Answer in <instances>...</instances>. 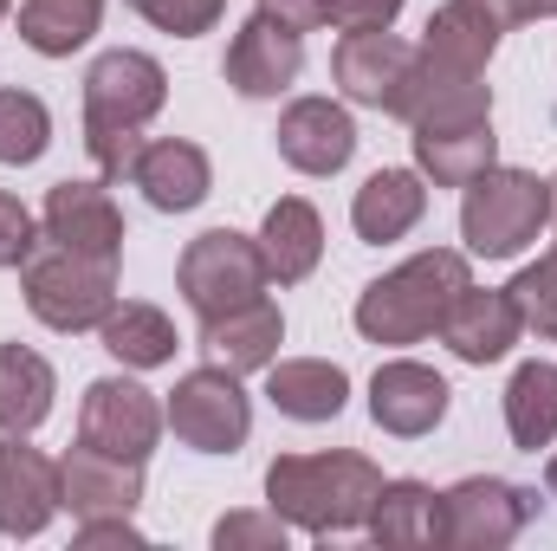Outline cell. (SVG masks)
I'll use <instances>...</instances> for the list:
<instances>
[{
    "mask_svg": "<svg viewBox=\"0 0 557 551\" xmlns=\"http://www.w3.org/2000/svg\"><path fill=\"white\" fill-rule=\"evenodd\" d=\"M376 493H383V467L370 454H350V448H337V454H278L267 467V506L305 539L370 526Z\"/></svg>",
    "mask_w": 557,
    "mask_h": 551,
    "instance_id": "6da1fadb",
    "label": "cell"
},
{
    "mask_svg": "<svg viewBox=\"0 0 557 551\" xmlns=\"http://www.w3.org/2000/svg\"><path fill=\"white\" fill-rule=\"evenodd\" d=\"M169 105V72L149 52H98L85 72V149L104 182H124L137 169L143 124Z\"/></svg>",
    "mask_w": 557,
    "mask_h": 551,
    "instance_id": "7a4b0ae2",
    "label": "cell"
},
{
    "mask_svg": "<svg viewBox=\"0 0 557 551\" xmlns=\"http://www.w3.org/2000/svg\"><path fill=\"white\" fill-rule=\"evenodd\" d=\"M460 285H473L467 254L454 247H428L416 260L389 267L383 279H370L357 292V331L370 344H421L428 331H441L447 305L460 298Z\"/></svg>",
    "mask_w": 557,
    "mask_h": 551,
    "instance_id": "3957f363",
    "label": "cell"
},
{
    "mask_svg": "<svg viewBox=\"0 0 557 551\" xmlns=\"http://www.w3.org/2000/svg\"><path fill=\"white\" fill-rule=\"evenodd\" d=\"M552 221V188L532 169H486L460 195V241L480 260H519Z\"/></svg>",
    "mask_w": 557,
    "mask_h": 551,
    "instance_id": "277c9868",
    "label": "cell"
},
{
    "mask_svg": "<svg viewBox=\"0 0 557 551\" xmlns=\"http://www.w3.org/2000/svg\"><path fill=\"white\" fill-rule=\"evenodd\" d=\"M416 169L434 188H467L473 175H486L499 162V137H493V91L486 78L467 85V91H447L421 111L416 124Z\"/></svg>",
    "mask_w": 557,
    "mask_h": 551,
    "instance_id": "5b68a950",
    "label": "cell"
},
{
    "mask_svg": "<svg viewBox=\"0 0 557 551\" xmlns=\"http://www.w3.org/2000/svg\"><path fill=\"white\" fill-rule=\"evenodd\" d=\"M20 292H26V311L46 331H65V338L72 331H98L111 318V305H117V267L39 241L33 260L20 267Z\"/></svg>",
    "mask_w": 557,
    "mask_h": 551,
    "instance_id": "8992f818",
    "label": "cell"
},
{
    "mask_svg": "<svg viewBox=\"0 0 557 551\" xmlns=\"http://www.w3.org/2000/svg\"><path fill=\"white\" fill-rule=\"evenodd\" d=\"M182 298L195 305V318H221V311H240L253 298H267V254L253 234H234V228H208L182 247V267H175Z\"/></svg>",
    "mask_w": 557,
    "mask_h": 551,
    "instance_id": "52a82bcc",
    "label": "cell"
},
{
    "mask_svg": "<svg viewBox=\"0 0 557 551\" xmlns=\"http://www.w3.org/2000/svg\"><path fill=\"white\" fill-rule=\"evenodd\" d=\"M162 415H169L175 441L195 448V454H240L247 434H253V396L240 390V370H227V364L175 377Z\"/></svg>",
    "mask_w": 557,
    "mask_h": 551,
    "instance_id": "ba28073f",
    "label": "cell"
},
{
    "mask_svg": "<svg viewBox=\"0 0 557 551\" xmlns=\"http://www.w3.org/2000/svg\"><path fill=\"white\" fill-rule=\"evenodd\" d=\"M539 513V493L499 474H473L441 493V539L454 551H499L512 546Z\"/></svg>",
    "mask_w": 557,
    "mask_h": 551,
    "instance_id": "9c48e42d",
    "label": "cell"
},
{
    "mask_svg": "<svg viewBox=\"0 0 557 551\" xmlns=\"http://www.w3.org/2000/svg\"><path fill=\"white\" fill-rule=\"evenodd\" d=\"M39 234L52 247H65V254L104 260V267L124 260V208L111 201L104 175L98 182H52L46 208H39Z\"/></svg>",
    "mask_w": 557,
    "mask_h": 551,
    "instance_id": "30bf717a",
    "label": "cell"
},
{
    "mask_svg": "<svg viewBox=\"0 0 557 551\" xmlns=\"http://www.w3.org/2000/svg\"><path fill=\"white\" fill-rule=\"evenodd\" d=\"M162 428H169L162 403L131 377H98L78 403V441H91L104 454H124V461H149Z\"/></svg>",
    "mask_w": 557,
    "mask_h": 551,
    "instance_id": "8fae6325",
    "label": "cell"
},
{
    "mask_svg": "<svg viewBox=\"0 0 557 551\" xmlns=\"http://www.w3.org/2000/svg\"><path fill=\"white\" fill-rule=\"evenodd\" d=\"M59 506L85 526V519H131L143 506V461L104 454L91 441H78L59 461Z\"/></svg>",
    "mask_w": 557,
    "mask_h": 551,
    "instance_id": "7c38bea8",
    "label": "cell"
},
{
    "mask_svg": "<svg viewBox=\"0 0 557 551\" xmlns=\"http://www.w3.org/2000/svg\"><path fill=\"white\" fill-rule=\"evenodd\" d=\"M447 403H454L447 377L428 370V364H416V357H389V364L370 377V421H376L383 434H396V441L434 434V428L447 421Z\"/></svg>",
    "mask_w": 557,
    "mask_h": 551,
    "instance_id": "4fadbf2b",
    "label": "cell"
},
{
    "mask_svg": "<svg viewBox=\"0 0 557 551\" xmlns=\"http://www.w3.org/2000/svg\"><path fill=\"white\" fill-rule=\"evenodd\" d=\"M409 72H416V46L396 39V33H344L337 52H331L337 91L350 105H363V111H396Z\"/></svg>",
    "mask_w": 557,
    "mask_h": 551,
    "instance_id": "5bb4252c",
    "label": "cell"
},
{
    "mask_svg": "<svg viewBox=\"0 0 557 551\" xmlns=\"http://www.w3.org/2000/svg\"><path fill=\"white\" fill-rule=\"evenodd\" d=\"M305 72V33L278 26L267 13H253L234 39H227V59H221V78L240 91V98H278L292 91Z\"/></svg>",
    "mask_w": 557,
    "mask_h": 551,
    "instance_id": "9a60e30c",
    "label": "cell"
},
{
    "mask_svg": "<svg viewBox=\"0 0 557 551\" xmlns=\"http://www.w3.org/2000/svg\"><path fill=\"white\" fill-rule=\"evenodd\" d=\"M59 513V461L26 448V434H0V532L39 539Z\"/></svg>",
    "mask_w": 557,
    "mask_h": 551,
    "instance_id": "2e32d148",
    "label": "cell"
},
{
    "mask_svg": "<svg viewBox=\"0 0 557 551\" xmlns=\"http://www.w3.org/2000/svg\"><path fill=\"white\" fill-rule=\"evenodd\" d=\"M273 137H278V162L298 169V175H337L357 156V124L331 98H292Z\"/></svg>",
    "mask_w": 557,
    "mask_h": 551,
    "instance_id": "e0dca14e",
    "label": "cell"
},
{
    "mask_svg": "<svg viewBox=\"0 0 557 551\" xmlns=\"http://www.w3.org/2000/svg\"><path fill=\"white\" fill-rule=\"evenodd\" d=\"M131 182L143 188V201H149L156 215H188V208H201V201L214 195V162H208L201 143L156 137V143H143L137 149Z\"/></svg>",
    "mask_w": 557,
    "mask_h": 551,
    "instance_id": "ac0fdd59",
    "label": "cell"
},
{
    "mask_svg": "<svg viewBox=\"0 0 557 551\" xmlns=\"http://www.w3.org/2000/svg\"><path fill=\"white\" fill-rule=\"evenodd\" d=\"M525 338V318L512 305V292H480V285H460V298L447 305L441 318V344L460 357V364H499L512 344Z\"/></svg>",
    "mask_w": 557,
    "mask_h": 551,
    "instance_id": "d6986e66",
    "label": "cell"
},
{
    "mask_svg": "<svg viewBox=\"0 0 557 551\" xmlns=\"http://www.w3.org/2000/svg\"><path fill=\"white\" fill-rule=\"evenodd\" d=\"M421 215H428V175L421 169H376L350 201V228L370 247H389V241L416 234Z\"/></svg>",
    "mask_w": 557,
    "mask_h": 551,
    "instance_id": "ffe728a7",
    "label": "cell"
},
{
    "mask_svg": "<svg viewBox=\"0 0 557 551\" xmlns=\"http://www.w3.org/2000/svg\"><path fill=\"white\" fill-rule=\"evenodd\" d=\"M267 403L285 421H337L350 403V377L331 357H285L267 364Z\"/></svg>",
    "mask_w": 557,
    "mask_h": 551,
    "instance_id": "44dd1931",
    "label": "cell"
},
{
    "mask_svg": "<svg viewBox=\"0 0 557 551\" xmlns=\"http://www.w3.org/2000/svg\"><path fill=\"white\" fill-rule=\"evenodd\" d=\"M260 254H267V279L273 285H298L318 273L324 260V221L305 195H278L260 221Z\"/></svg>",
    "mask_w": 557,
    "mask_h": 551,
    "instance_id": "7402d4cb",
    "label": "cell"
},
{
    "mask_svg": "<svg viewBox=\"0 0 557 551\" xmlns=\"http://www.w3.org/2000/svg\"><path fill=\"white\" fill-rule=\"evenodd\" d=\"M278 344H285V318H278L273 298H253V305H240V311L201 318V351H208L214 364L240 370V377L267 370L278 357Z\"/></svg>",
    "mask_w": 557,
    "mask_h": 551,
    "instance_id": "603a6c76",
    "label": "cell"
},
{
    "mask_svg": "<svg viewBox=\"0 0 557 551\" xmlns=\"http://www.w3.org/2000/svg\"><path fill=\"white\" fill-rule=\"evenodd\" d=\"M363 532L389 551L447 546V539H441V493H434L428 480H383V493H376Z\"/></svg>",
    "mask_w": 557,
    "mask_h": 551,
    "instance_id": "cb8c5ba5",
    "label": "cell"
},
{
    "mask_svg": "<svg viewBox=\"0 0 557 551\" xmlns=\"http://www.w3.org/2000/svg\"><path fill=\"white\" fill-rule=\"evenodd\" d=\"M59 396V377L39 351L26 344H0V434H33Z\"/></svg>",
    "mask_w": 557,
    "mask_h": 551,
    "instance_id": "d4e9b609",
    "label": "cell"
},
{
    "mask_svg": "<svg viewBox=\"0 0 557 551\" xmlns=\"http://www.w3.org/2000/svg\"><path fill=\"white\" fill-rule=\"evenodd\" d=\"M506 434L525 454L557 441V364L532 357V364L512 370V383H506Z\"/></svg>",
    "mask_w": 557,
    "mask_h": 551,
    "instance_id": "484cf974",
    "label": "cell"
},
{
    "mask_svg": "<svg viewBox=\"0 0 557 551\" xmlns=\"http://www.w3.org/2000/svg\"><path fill=\"white\" fill-rule=\"evenodd\" d=\"M98 338H104V351H111L124 370H162V364L175 357V325H169V311L137 305V298L111 305V318L98 325Z\"/></svg>",
    "mask_w": 557,
    "mask_h": 551,
    "instance_id": "4316f807",
    "label": "cell"
},
{
    "mask_svg": "<svg viewBox=\"0 0 557 551\" xmlns=\"http://www.w3.org/2000/svg\"><path fill=\"white\" fill-rule=\"evenodd\" d=\"M104 20V0H20V39L39 59H72Z\"/></svg>",
    "mask_w": 557,
    "mask_h": 551,
    "instance_id": "83f0119b",
    "label": "cell"
},
{
    "mask_svg": "<svg viewBox=\"0 0 557 551\" xmlns=\"http://www.w3.org/2000/svg\"><path fill=\"white\" fill-rule=\"evenodd\" d=\"M46 143H52V111H46L33 91L0 85V162L26 169V162L46 156Z\"/></svg>",
    "mask_w": 557,
    "mask_h": 551,
    "instance_id": "f1b7e54d",
    "label": "cell"
},
{
    "mask_svg": "<svg viewBox=\"0 0 557 551\" xmlns=\"http://www.w3.org/2000/svg\"><path fill=\"white\" fill-rule=\"evenodd\" d=\"M506 292H512V305H519L525 331H539V338H552V344H557V247L539 260V267H525Z\"/></svg>",
    "mask_w": 557,
    "mask_h": 551,
    "instance_id": "f546056e",
    "label": "cell"
},
{
    "mask_svg": "<svg viewBox=\"0 0 557 551\" xmlns=\"http://www.w3.org/2000/svg\"><path fill=\"white\" fill-rule=\"evenodd\" d=\"M131 13H137V20H149L156 33L201 39V33H214V26H221L227 0H131Z\"/></svg>",
    "mask_w": 557,
    "mask_h": 551,
    "instance_id": "4dcf8cb0",
    "label": "cell"
},
{
    "mask_svg": "<svg viewBox=\"0 0 557 551\" xmlns=\"http://www.w3.org/2000/svg\"><path fill=\"white\" fill-rule=\"evenodd\" d=\"M292 546V526L278 519L273 506L267 513H227L214 519V551H285Z\"/></svg>",
    "mask_w": 557,
    "mask_h": 551,
    "instance_id": "1f68e13d",
    "label": "cell"
},
{
    "mask_svg": "<svg viewBox=\"0 0 557 551\" xmlns=\"http://www.w3.org/2000/svg\"><path fill=\"white\" fill-rule=\"evenodd\" d=\"M39 241H46V234H39V221L26 215V201L0 188V273H20Z\"/></svg>",
    "mask_w": 557,
    "mask_h": 551,
    "instance_id": "d6a6232c",
    "label": "cell"
},
{
    "mask_svg": "<svg viewBox=\"0 0 557 551\" xmlns=\"http://www.w3.org/2000/svg\"><path fill=\"white\" fill-rule=\"evenodd\" d=\"M403 0H324V26L337 33H389Z\"/></svg>",
    "mask_w": 557,
    "mask_h": 551,
    "instance_id": "836d02e7",
    "label": "cell"
},
{
    "mask_svg": "<svg viewBox=\"0 0 557 551\" xmlns=\"http://www.w3.org/2000/svg\"><path fill=\"white\" fill-rule=\"evenodd\" d=\"M260 13H267V20H278V26H292V33L324 26V0H260Z\"/></svg>",
    "mask_w": 557,
    "mask_h": 551,
    "instance_id": "e575fe53",
    "label": "cell"
},
{
    "mask_svg": "<svg viewBox=\"0 0 557 551\" xmlns=\"http://www.w3.org/2000/svg\"><path fill=\"white\" fill-rule=\"evenodd\" d=\"M78 546H143V532L131 519H85L78 526Z\"/></svg>",
    "mask_w": 557,
    "mask_h": 551,
    "instance_id": "d590c367",
    "label": "cell"
},
{
    "mask_svg": "<svg viewBox=\"0 0 557 551\" xmlns=\"http://www.w3.org/2000/svg\"><path fill=\"white\" fill-rule=\"evenodd\" d=\"M486 7L506 20V33L525 26V20H557V0H486Z\"/></svg>",
    "mask_w": 557,
    "mask_h": 551,
    "instance_id": "8d00e7d4",
    "label": "cell"
},
{
    "mask_svg": "<svg viewBox=\"0 0 557 551\" xmlns=\"http://www.w3.org/2000/svg\"><path fill=\"white\" fill-rule=\"evenodd\" d=\"M545 493L557 500V454H552V467H545Z\"/></svg>",
    "mask_w": 557,
    "mask_h": 551,
    "instance_id": "74e56055",
    "label": "cell"
},
{
    "mask_svg": "<svg viewBox=\"0 0 557 551\" xmlns=\"http://www.w3.org/2000/svg\"><path fill=\"white\" fill-rule=\"evenodd\" d=\"M545 188H552V221H557V175H552V182H545Z\"/></svg>",
    "mask_w": 557,
    "mask_h": 551,
    "instance_id": "f35d334b",
    "label": "cell"
},
{
    "mask_svg": "<svg viewBox=\"0 0 557 551\" xmlns=\"http://www.w3.org/2000/svg\"><path fill=\"white\" fill-rule=\"evenodd\" d=\"M13 7H20V0H0V20H7V13H13Z\"/></svg>",
    "mask_w": 557,
    "mask_h": 551,
    "instance_id": "ab89813d",
    "label": "cell"
}]
</instances>
